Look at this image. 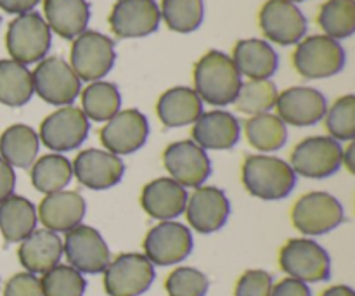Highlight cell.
<instances>
[{"instance_id":"obj_1","label":"cell","mask_w":355,"mask_h":296,"mask_svg":"<svg viewBox=\"0 0 355 296\" xmlns=\"http://www.w3.org/2000/svg\"><path fill=\"white\" fill-rule=\"evenodd\" d=\"M241 83L232 59L220 51L207 52L194 66V92L211 106L234 103Z\"/></svg>"},{"instance_id":"obj_2","label":"cell","mask_w":355,"mask_h":296,"mask_svg":"<svg viewBox=\"0 0 355 296\" xmlns=\"http://www.w3.org/2000/svg\"><path fill=\"white\" fill-rule=\"evenodd\" d=\"M241 179L252 196L266 201L286 198L297 184V173L284 159L267 155H250L243 163Z\"/></svg>"},{"instance_id":"obj_3","label":"cell","mask_w":355,"mask_h":296,"mask_svg":"<svg viewBox=\"0 0 355 296\" xmlns=\"http://www.w3.org/2000/svg\"><path fill=\"white\" fill-rule=\"evenodd\" d=\"M52 44L51 28L38 12L19 14L10 21L6 35L7 52L12 61L19 64H31L47 55Z\"/></svg>"},{"instance_id":"obj_4","label":"cell","mask_w":355,"mask_h":296,"mask_svg":"<svg viewBox=\"0 0 355 296\" xmlns=\"http://www.w3.org/2000/svg\"><path fill=\"white\" fill-rule=\"evenodd\" d=\"M293 66L304 78H329L338 75L345 66V51L338 40L314 35L298 42L293 52Z\"/></svg>"},{"instance_id":"obj_5","label":"cell","mask_w":355,"mask_h":296,"mask_svg":"<svg viewBox=\"0 0 355 296\" xmlns=\"http://www.w3.org/2000/svg\"><path fill=\"white\" fill-rule=\"evenodd\" d=\"M279 265L283 272L302 283H322L331 274V259L328 252L314 239H290L281 248Z\"/></svg>"},{"instance_id":"obj_6","label":"cell","mask_w":355,"mask_h":296,"mask_svg":"<svg viewBox=\"0 0 355 296\" xmlns=\"http://www.w3.org/2000/svg\"><path fill=\"white\" fill-rule=\"evenodd\" d=\"M116 59L114 44L99 31H83L71 45V69L80 82H99L111 71Z\"/></svg>"},{"instance_id":"obj_7","label":"cell","mask_w":355,"mask_h":296,"mask_svg":"<svg viewBox=\"0 0 355 296\" xmlns=\"http://www.w3.org/2000/svg\"><path fill=\"white\" fill-rule=\"evenodd\" d=\"M345 218L342 203L328 193H309L295 203L291 222L304 236H322L338 227Z\"/></svg>"},{"instance_id":"obj_8","label":"cell","mask_w":355,"mask_h":296,"mask_svg":"<svg viewBox=\"0 0 355 296\" xmlns=\"http://www.w3.org/2000/svg\"><path fill=\"white\" fill-rule=\"evenodd\" d=\"M33 92L54 106H69L82 90L80 78L61 58H44L31 73Z\"/></svg>"},{"instance_id":"obj_9","label":"cell","mask_w":355,"mask_h":296,"mask_svg":"<svg viewBox=\"0 0 355 296\" xmlns=\"http://www.w3.org/2000/svg\"><path fill=\"white\" fill-rule=\"evenodd\" d=\"M343 149L331 137H307L291 153L290 166L307 179H326L342 168Z\"/></svg>"},{"instance_id":"obj_10","label":"cell","mask_w":355,"mask_h":296,"mask_svg":"<svg viewBox=\"0 0 355 296\" xmlns=\"http://www.w3.org/2000/svg\"><path fill=\"white\" fill-rule=\"evenodd\" d=\"M155 265L139 253L116 256L104 270V290L110 296H141L155 281Z\"/></svg>"},{"instance_id":"obj_11","label":"cell","mask_w":355,"mask_h":296,"mask_svg":"<svg viewBox=\"0 0 355 296\" xmlns=\"http://www.w3.org/2000/svg\"><path fill=\"white\" fill-rule=\"evenodd\" d=\"M62 253L69 267L80 274H101L110 265V248L99 231L90 225H76L66 232Z\"/></svg>"},{"instance_id":"obj_12","label":"cell","mask_w":355,"mask_h":296,"mask_svg":"<svg viewBox=\"0 0 355 296\" xmlns=\"http://www.w3.org/2000/svg\"><path fill=\"white\" fill-rule=\"evenodd\" d=\"M191 252H193V234L186 225L179 222H159L144 239V256L153 265H175L186 260Z\"/></svg>"},{"instance_id":"obj_13","label":"cell","mask_w":355,"mask_h":296,"mask_svg":"<svg viewBox=\"0 0 355 296\" xmlns=\"http://www.w3.org/2000/svg\"><path fill=\"white\" fill-rule=\"evenodd\" d=\"M89 120L82 110L62 106L49 114L40 125L38 139L54 153H68L78 149L89 135Z\"/></svg>"},{"instance_id":"obj_14","label":"cell","mask_w":355,"mask_h":296,"mask_svg":"<svg viewBox=\"0 0 355 296\" xmlns=\"http://www.w3.org/2000/svg\"><path fill=\"white\" fill-rule=\"evenodd\" d=\"M163 165L170 179L182 187H201L211 173V162L205 149L193 141L170 144L163 153Z\"/></svg>"},{"instance_id":"obj_15","label":"cell","mask_w":355,"mask_h":296,"mask_svg":"<svg viewBox=\"0 0 355 296\" xmlns=\"http://www.w3.org/2000/svg\"><path fill=\"white\" fill-rule=\"evenodd\" d=\"M149 135L148 118L139 110L118 111L101 128V142L114 156L132 155L146 144Z\"/></svg>"},{"instance_id":"obj_16","label":"cell","mask_w":355,"mask_h":296,"mask_svg":"<svg viewBox=\"0 0 355 296\" xmlns=\"http://www.w3.org/2000/svg\"><path fill=\"white\" fill-rule=\"evenodd\" d=\"M259 19L263 35L277 45L298 44L307 33V19L290 0H267Z\"/></svg>"},{"instance_id":"obj_17","label":"cell","mask_w":355,"mask_h":296,"mask_svg":"<svg viewBox=\"0 0 355 296\" xmlns=\"http://www.w3.org/2000/svg\"><path fill=\"white\" fill-rule=\"evenodd\" d=\"M162 12L155 0H118L110 14V26L120 38H141L155 33Z\"/></svg>"},{"instance_id":"obj_18","label":"cell","mask_w":355,"mask_h":296,"mask_svg":"<svg viewBox=\"0 0 355 296\" xmlns=\"http://www.w3.org/2000/svg\"><path fill=\"white\" fill-rule=\"evenodd\" d=\"M186 217L191 227L200 234L220 231L231 215V203L222 189L196 187L186 203Z\"/></svg>"},{"instance_id":"obj_19","label":"cell","mask_w":355,"mask_h":296,"mask_svg":"<svg viewBox=\"0 0 355 296\" xmlns=\"http://www.w3.org/2000/svg\"><path fill=\"white\" fill-rule=\"evenodd\" d=\"M277 116L284 125L311 127L319 123L328 111L326 97L312 87H291L277 94Z\"/></svg>"},{"instance_id":"obj_20","label":"cell","mask_w":355,"mask_h":296,"mask_svg":"<svg viewBox=\"0 0 355 296\" xmlns=\"http://www.w3.org/2000/svg\"><path fill=\"white\" fill-rule=\"evenodd\" d=\"M73 175L82 186L94 191H104L116 186L125 173L120 156L101 149H85L73 162Z\"/></svg>"},{"instance_id":"obj_21","label":"cell","mask_w":355,"mask_h":296,"mask_svg":"<svg viewBox=\"0 0 355 296\" xmlns=\"http://www.w3.org/2000/svg\"><path fill=\"white\" fill-rule=\"evenodd\" d=\"M85 217V200L75 191L45 194L38 204V220L52 232H69Z\"/></svg>"},{"instance_id":"obj_22","label":"cell","mask_w":355,"mask_h":296,"mask_svg":"<svg viewBox=\"0 0 355 296\" xmlns=\"http://www.w3.org/2000/svg\"><path fill=\"white\" fill-rule=\"evenodd\" d=\"M193 125L191 137L201 149L225 151L234 148L241 135L239 121L229 111H208L201 114Z\"/></svg>"},{"instance_id":"obj_23","label":"cell","mask_w":355,"mask_h":296,"mask_svg":"<svg viewBox=\"0 0 355 296\" xmlns=\"http://www.w3.org/2000/svg\"><path fill=\"white\" fill-rule=\"evenodd\" d=\"M187 203L186 187L173 179H156L144 186L141 194L142 210L159 222L172 220L184 214Z\"/></svg>"},{"instance_id":"obj_24","label":"cell","mask_w":355,"mask_h":296,"mask_svg":"<svg viewBox=\"0 0 355 296\" xmlns=\"http://www.w3.org/2000/svg\"><path fill=\"white\" fill-rule=\"evenodd\" d=\"M62 256V241L55 232L47 229H35L26 239L21 241L17 250V259L26 272L45 274L47 270L59 265Z\"/></svg>"},{"instance_id":"obj_25","label":"cell","mask_w":355,"mask_h":296,"mask_svg":"<svg viewBox=\"0 0 355 296\" xmlns=\"http://www.w3.org/2000/svg\"><path fill=\"white\" fill-rule=\"evenodd\" d=\"M156 113L166 128L186 127L203 114V101L189 87H173L162 94L156 104Z\"/></svg>"},{"instance_id":"obj_26","label":"cell","mask_w":355,"mask_h":296,"mask_svg":"<svg viewBox=\"0 0 355 296\" xmlns=\"http://www.w3.org/2000/svg\"><path fill=\"white\" fill-rule=\"evenodd\" d=\"M231 59L239 75L248 76L250 80H269L279 66L276 51L259 38L239 40Z\"/></svg>"},{"instance_id":"obj_27","label":"cell","mask_w":355,"mask_h":296,"mask_svg":"<svg viewBox=\"0 0 355 296\" xmlns=\"http://www.w3.org/2000/svg\"><path fill=\"white\" fill-rule=\"evenodd\" d=\"M44 12L49 28L66 40L82 35L90 19L87 0H44Z\"/></svg>"},{"instance_id":"obj_28","label":"cell","mask_w":355,"mask_h":296,"mask_svg":"<svg viewBox=\"0 0 355 296\" xmlns=\"http://www.w3.org/2000/svg\"><path fill=\"white\" fill-rule=\"evenodd\" d=\"M37 208L23 196H9L0 203V231L7 243H21L37 229Z\"/></svg>"},{"instance_id":"obj_29","label":"cell","mask_w":355,"mask_h":296,"mask_svg":"<svg viewBox=\"0 0 355 296\" xmlns=\"http://www.w3.org/2000/svg\"><path fill=\"white\" fill-rule=\"evenodd\" d=\"M40 148L38 134L28 125H10L0 135V158L10 166L28 168L35 163Z\"/></svg>"},{"instance_id":"obj_30","label":"cell","mask_w":355,"mask_h":296,"mask_svg":"<svg viewBox=\"0 0 355 296\" xmlns=\"http://www.w3.org/2000/svg\"><path fill=\"white\" fill-rule=\"evenodd\" d=\"M33 97L31 71L12 59H0V103L10 107L24 106Z\"/></svg>"},{"instance_id":"obj_31","label":"cell","mask_w":355,"mask_h":296,"mask_svg":"<svg viewBox=\"0 0 355 296\" xmlns=\"http://www.w3.org/2000/svg\"><path fill=\"white\" fill-rule=\"evenodd\" d=\"M73 177V166L62 155H45L31 165V184L42 194L62 191Z\"/></svg>"},{"instance_id":"obj_32","label":"cell","mask_w":355,"mask_h":296,"mask_svg":"<svg viewBox=\"0 0 355 296\" xmlns=\"http://www.w3.org/2000/svg\"><path fill=\"white\" fill-rule=\"evenodd\" d=\"M245 134L250 144L260 153L279 151L288 141L286 125L272 113L257 114L245 123Z\"/></svg>"},{"instance_id":"obj_33","label":"cell","mask_w":355,"mask_h":296,"mask_svg":"<svg viewBox=\"0 0 355 296\" xmlns=\"http://www.w3.org/2000/svg\"><path fill=\"white\" fill-rule=\"evenodd\" d=\"M121 96L114 83L92 82L82 92V107L87 120L107 121L120 111Z\"/></svg>"},{"instance_id":"obj_34","label":"cell","mask_w":355,"mask_h":296,"mask_svg":"<svg viewBox=\"0 0 355 296\" xmlns=\"http://www.w3.org/2000/svg\"><path fill=\"white\" fill-rule=\"evenodd\" d=\"M319 26L333 40L349 38L355 31V0H328L321 6Z\"/></svg>"},{"instance_id":"obj_35","label":"cell","mask_w":355,"mask_h":296,"mask_svg":"<svg viewBox=\"0 0 355 296\" xmlns=\"http://www.w3.org/2000/svg\"><path fill=\"white\" fill-rule=\"evenodd\" d=\"M277 89L270 80H250L241 83L234 99L236 110L245 114H263L276 107Z\"/></svg>"},{"instance_id":"obj_36","label":"cell","mask_w":355,"mask_h":296,"mask_svg":"<svg viewBox=\"0 0 355 296\" xmlns=\"http://www.w3.org/2000/svg\"><path fill=\"white\" fill-rule=\"evenodd\" d=\"M162 17L177 33H191L201 26L205 17L203 0H162Z\"/></svg>"},{"instance_id":"obj_37","label":"cell","mask_w":355,"mask_h":296,"mask_svg":"<svg viewBox=\"0 0 355 296\" xmlns=\"http://www.w3.org/2000/svg\"><path fill=\"white\" fill-rule=\"evenodd\" d=\"M42 296H83L87 283L82 274L69 265H55L42 274Z\"/></svg>"},{"instance_id":"obj_38","label":"cell","mask_w":355,"mask_h":296,"mask_svg":"<svg viewBox=\"0 0 355 296\" xmlns=\"http://www.w3.org/2000/svg\"><path fill=\"white\" fill-rule=\"evenodd\" d=\"M326 130L335 141L355 139V97L352 94L343 96L326 111Z\"/></svg>"},{"instance_id":"obj_39","label":"cell","mask_w":355,"mask_h":296,"mask_svg":"<svg viewBox=\"0 0 355 296\" xmlns=\"http://www.w3.org/2000/svg\"><path fill=\"white\" fill-rule=\"evenodd\" d=\"M208 288V277L193 267H179L165 281L168 296H207Z\"/></svg>"},{"instance_id":"obj_40","label":"cell","mask_w":355,"mask_h":296,"mask_svg":"<svg viewBox=\"0 0 355 296\" xmlns=\"http://www.w3.org/2000/svg\"><path fill=\"white\" fill-rule=\"evenodd\" d=\"M272 276L266 270H246L236 284L234 296H270Z\"/></svg>"},{"instance_id":"obj_41","label":"cell","mask_w":355,"mask_h":296,"mask_svg":"<svg viewBox=\"0 0 355 296\" xmlns=\"http://www.w3.org/2000/svg\"><path fill=\"white\" fill-rule=\"evenodd\" d=\"M3 296H42L40 279L30 272L16 274L7 281Z\"/></svg>"},{"instance_id":"obj_42","label":"cell","mask_w":355,"mask_h":296,"mask_svg":"<svg viewBox=\"0 0 355 296\" xmlns=\"http://www.w3.org/2000/svg\"><path fill=\"white\" fill-rule=\"evenodd\" d=\"M270 296H312L311 290L305 283L302 281L293 279V277H286L276 286H272Z\"/></svg>"},{"instance_id":"obj_43","label":"cell","mask_w":355,"mask_h":296,"mask_svg":"<svg viewBox=\"0 0 355 296\" xmlns=\"http://www.w3.org/2000/svg\"><path fill=\"white\" fill-rule=\"evenodd\" d=\"M14 187H16V175H14L12 166L7 165L0 158V203L9 196H12Z\"/></svg>"},{"instance_id":"obj_44","label":"cell","mask_w":355,"mask_h":296,"mask_svg":"<svg viewBox=\"0 0 355 296\" xmlns=\"http://www.w3.org/2000/svg\"><path fill=\"white\" fill-rule=\"evenodd\" d=\"M40 0H0V9L9 14H26L37 7Z\"/></svg>"},{"instance_id":"obj_45","label":"cell","mask_w":355,"mask_h":296,"mask_svg":"<svg viewBox=\"0 0 355 296\" xmlns=\"http://www.w3.org/2000/svg\"><path fill=\"white\" fill-rule=\"evenodd\" d=\"M342 165H345L350 173H355V144H350L349 148L343 151Z\"/></svg>"},{"instance_id":"obj_46","label":"cell","mask_w":355,"mask_h":296,"mask_svg":"<svg viewBox=\"0 0 355 296\" xmlns=\"http://www.w3.org/2000/svg\"><path fill=\"white\" fill-rule=\"evenodd\" d=\"M321 296H355L354 290L350 286H343V284H338V286H331L324 291Z\"/></svg>"},{"instance_id":"obj_47","label":"cell","mask_w":355,"mask_h":296,"mask_svg":"<svg viewBox=\"0 0 355 296\" xmlns=\"http://www.w3.org/2000/svg\"><path fill=\"white\" fill-rule=\"evenodd\" d=\"M290 2L295 3V2H304V0H290Z\"/></svg>"}]
</instances>
